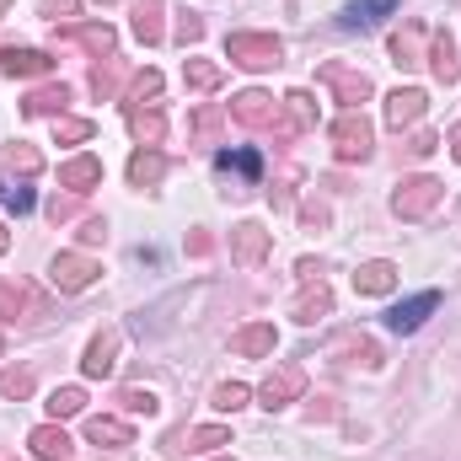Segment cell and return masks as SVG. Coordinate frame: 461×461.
<instances>
[{
  "instance_id": "cell-1",
  "label": "cell",
  "mask_w": 461,
  "mask_h": 461,
  "mask_svg": "<svg viewBox=\"0 0 461 461\" xmlns=\"http://www.w3.org/2000/svg\"><path fill=\"white\" fill-rule=\"evenodd\" d=\"M226 59L241 70H274L285 59V43L274 32H230L226 38Z\"/></svg>"
},
{
  "instance_id": "cell-2",
  "label": "cell",
  "mask_w": 461,
  "mask_h": 461,
  "mask_svg": "<svg viewBox=\"0 0 461 461\" xmlns=\"http://www.w3.org/2000/svg\"><path fill=\"white\" fill-rule=\"evenodd\" d=\"M230 118H236V123H247V129H274L279 140H290V134H295V129H290V118L279 113V103H274L268 92H258V86H252V92H241V97H230Z\"/></svg>"
},
{
  "instance_id": "cell-3",
  "label": "cell",
  "mask_w": 461,
  "mask_h": 461,
  "mask_svg": "<svg viewBox=\"0 0 461 461\" xmlns=\"http://www.w3.org/2000/svg\"><path fill=\"white\" fill-rule=\"evenodd\" d=\"M440 199H446V183H435V177H402L397 194H392V210L402 221H424V215L440 210Z\"/></svg>"
},
{
  "instance_id": "cell-4",
  "label": "cell",
  "mask_w": 461,
  "mask_h": 461,
  "mask_svg": "<svg viewBox=\"0 0 461 461\" xmlns=\"http://www.w3.org/2000/svg\"><path fill=\"white\" fill-rule=\"evenodd\" d=\"M328 134H333V156H339V161H365L370 145H375V129H370V118L359 113V108L339 113Z\"/></svg>"
},
{
  "instance_id": "cell-5",
  "label": "cell",
  "mask_w": 461,
  "mask_h": 461,
  "mask_svg": "<svg viewBox=\"0 0 461 461\" xmlns=\"http://www.w3.org/2000/svg\"><path fill=\"white\" fill-rule=\"evenodd\" d=\"M97 274H103V263H97L92 252H59V258L49 263V279H54V290H65V295L86 290Z\"/></svg>"
},
{
  "instance_id": "cell-6",
  "label": "cell",
  "mask_w": 461,
  "mask_h": 461,
  "mask_svg": "<svg viewBox=\"0 0 461 461\" xmlns=\"http://www.w3.org/2000/svg\"><path fill=\"white\" fill-rule=\"evenodd\" d=\"M317 81L344 103V113H348V108H359V103L370 97V76H365V70H354V65H339V59H333V65H322V70H317Z\"/></svg>"
},
{
  "instance_id": "cell-7",
  "label": "cell",
  "mask_w": 461,
  "mask_h": 461,
  "mask_svg": "<svg viewBox=\"0 0 461 461\" xmlns=\"http://www.w3.org/2000/svg\"><path fill=\"white\" fill-rule=\"evenodd\" d=\"M215 446H230V429H221V424H204V429H172L167 440H161V451L172 461L194 456V451H215Z\"/></svg>"
},
{
  "instance_id": "cell-8",
  "label": "cell",
  "mask_w": 461,
  "mask_h": 461,
  "mask_svg": "<svg viewBox=\"0 0 461 461\" xmlns=\"http://www.w3.org/2000/svg\"><path fill=\"white\" fill-rule=\"evenodd\" d=\"M215 167H221L226 177H236V183H230V194H247V188H252V183L263 177V156H258L252 145H236V150H221V156H215Z\"/></svg>"
},
{
  "instance_id": "cell-9",
  "label": "cell",
  "mask_w": 461,
  "mask_h": 461,
  "mask_svg": "<svg viewBox=\"0 0 461 461\" xmlns=\"http://www.w3.org/2000/svg\"><path fill=\"white\" fill-rule=\"evenodd\" d=\"M301 392H306V370H301V365H279V370L263 381V392H258V397H263V408L274 413V408H290Z\"/></svg>"
},
{
  "instance_id": "cell-10",
  "label": "cell",
  "mask_w": 461,
  "mask_h": 461,
  "mask_svg": "<svg viewBox=\"0 0 461 461\" xmlns=\"http://www.w3.org/2000/svg\"><path fill=\"white\" fill-rule=\"evenodd\" d=\"M268 247H274V236L258 226V221H241V226L230 230V258H236L241 268H258V263L268 258Z\"/></svg>"
},
{
  "instance_id": "cell-11",
  "label": "cell",
  "mask_w": 461,
  "mask_h": 461,
  "mask_svg": "<svg viewBox=\"0 0 461 461\" xmlns=\"http://www.w3.org/2000/svg\"><path fill=\"white\" fill-rule=\"evenodd\" d=\"M435 306H440V290H419L413 301H397V306L386 312V328H392V333H419Z\"/></svg>"
},
{
  "instance_id": "cell-12",
  "label": "cell",
  "mask_w": 461,
  "mask_h": 461,
  "mask_svg": "<svg viewBox=\"0 0 461 461\" xmlns=\"http://www.w3.org/2000/svg\"><path fill=\"white\" fill-rule=\"evenodd\" d=\"M59 38H65V43H81L92 59H113V43H118V32L108 22H76V27H65Z\"/></svg>"
},
{
  "instance_id": "cell-13",
  "label": "cell",
  "mask_w": 461,
  "mask_h": 461,
  "mask_svg": "<svg viewBox=\"0 0 461 461\" xmlns=\"http://www.w3.org/2000/svg\"><path fill=\"white\" fill-rule=\"evenodd\" d=\"M118 344H123V333L118 328H103L92 344H86V359H81V370L92 375V381H103V375H113L118 365Z\"/></svg>"
},
{
  "instance_id": "cell-14",
  "label": "cell",
  "mask_w": 461,
  "mask_h": 461,
  "mask_svg": "<svg viewBox=\"0 0 461 461\" xmlns=\"http://www.w3.org/2000/svg\"><path fill=\"white\" fill-rule=\"evenodd\" d=\"M424 108H429V92H424V86H397V92L386 97V123H392V129H408V123L424 118Z\"/></svg>"
},
{
  "instance_id": "cell-15",
  "label": "cell",
  "mask_w": 461,
  "mask_h": 461,
  "mask_svg": "<svg viewBox=\"0 0 461 461\" xmlns=\"http://www.w3.org/2000/svg\"><path fill=\"white\" fill-rule=\"evenodd\" d=\"M328 312H333V290H328L322 279H312V285H306V290L295 295V306H290V317H295L301 328H312V322H322Z\"/></svg>"
},
{
  "instance_id": "cell-16",
  "label": "cell",
  "mask_w": 461,
  "mask_h": 461,
  "mask_svg": "<svg viewBox=\"0 0 461 461\" xmlns=\"http://www.w3.org/2000/svg\"><path fill=\"white\" fill-rule=\"evenodd\" d=\"M0 70L27 81V76H49V70H54V59H49L43 49H16V43H11V49H0Z\"/></svg>"
},
{
  "instance_id": "cell-17",
  "label": "cell",
  "mask_w": 461,
  "mask_h": 461,
  "mask_svg": "<svg viewBox=\"0 0 461 461\" xmlns=\"http://www.w3.org/2000/svg\"><path fill=\"white\" fill-rule=\"evenodd\" d=\"M429 70H435L440 86L461 81V54H456V38H451V32H435V43H429Z\"/></svg>"
},
{
  "instance_id": "cell-18",
  "label": "cell",
  "mask_w": 461,
  "mask_h": 461,
  "mask_svg": "<svg viewBox=\"0 0 461 461\" xmlns=\"http://www.w3.org/2000/svg\"><path fill=\"white\" fill-rule=\"evenodd\" d=\"M161 177H167V156H161L156 145H140V150L129 156V183H134V188H156Z\"/></svg>"
},
{
  "instance_id": "cell-19",
  "label": "cell",
  "mask_w": 461,
  "mask_h": 461,
  "mask_svg": "<svg viewBox=\"0 0 461 461\" xmlns=\"http://www.w3.org/2000/svg\"><path fill=\"white\" fill-rule=\"evenodd\" d=\"M354 290H359V295H386V290H397V263H386V258L359 263V268H354Z\"/></svg>"
},
{
  "instance_id": "cell-20",
  "label": "cell",
  "mask_w": 461,
  "mask_h": 461,
  "mask_svg": "<svg viewBox=\"0 0 461 461\" xmlns=\"http://www.w3.org/2000/svg\"><path fill=\"white\" fill-rule=\"evenodd\" d=\"M392 11H397V0H348V5H344V27L370 32V27H381Z\"/></svg>"
},
{
  "instance_id": "cell-21",
  "label": "cell",
  "mask_w": 461,
  "mask_h": 461,
  "mask_svg": "<svg viewBox=\"0 0 461 461\" xmlns=\"http://www.w3.org/2000/svg\"><path fill=\"white\" fill-rule=\"evenodd\" d=\"M59 183H65L70 194H92V188L103 183V161H97V156H76V161L59 167Z\"/></svg>"
},
{
  "instance_id": "cell-22",
  "label": "cell",
  "mask_w": 461,
  "mask_h": 461,
  "mask_svg": "<svg viewBox=\"0 0 461 461\" xmlns=\"http://www.w3.org/2000/svg\"><path fill=\"white\" fill-rule=\"evenodd\" d=\"M161 16H167V0H140V5H134V22H129V27H134V38L156 49V43L167 38V27H161Z\"/></svg>"
},
{
  "instance_id": "cell-23",
  "label": "cell",
  "mask_w": 461,
  "mask_h": 461,
  "mask_svg": "<svg viewBox=\"0 0 461 461\" xmlns=\"http://www.w3.org/2000/svg\"><path fill=\"white\" fill-rule=\"evenodd\" d=\"M274 322H252V328H241V333H230V354H247V359H263V354H274Z\"/></svg>"
},
{
  "instance_id": "cell-24",
  "label": "cell",
  "mask_w": 461,
  "mask_h": 461,
  "mask_svg": "<svg viewBox=\"0 0 461 461\" xmlns=\"http://www.w3.org/2000/svg\"><path fill=\"white\" fill-rule=\"evenodd\" d=\"M27 446H32V456L38 461H65L70 456V435H65L59 424H38V429L27 435Z\"/></svg>"
},
{
  "instance_id": "cell-25",
  "label": "cell",
  "mask_w": 461,
  "mask_h": 461,
  "mask_svg": "<svg viewBox=\"0 0 461 461\" xmlns=\"http://www.w3.org/2000/svg\"><path fill=\"white\" fill-rule=\"evenodd\" d=\"M86 440H92V446H129L134 429H129L123 419H113V413H97V419H86Z\"/></svg>"
},
{
  "instance_id": "cell-26",
  "label": "cell",
  "mask_w": 461,
  "mask_h": 461,
  "mask_svg": "<svg viewBox=\"0 0 461 461\" xmlns=\"http://www.w3.org/2000/svg\"><path fill=\"white\" fill-rule=\"evenodd\" d=\"M129 134H134L140 145H161V140H167V118L156 113V108H150V113H145V108H129Z\"/></svg>"
},
{
  "instance_id": "cell-27",
  "label": "cell",
  "mask_w": 461,
  "mask_h": 461,
  "mask_svg": "<svg viewBox=\"0 0 461 461\" xmlns=\"http://www.w3.org/2000/svg\"><path fill=\"white\" fill-rule=\"evenodd\" d=\"M65 103H70V92H65V86H38V92L22 103V113H27V118H49V113H65Z\"/></svg>"
},
{
  "instance_id": "cell-28",
  "label": "cell",
  "mask_w": 461,
  "mask_h": 461,
  "mask_svg": "<svg viewBox=\"0 0 461 461\" xmlns=\"http://www.w3.org/2000/svg\"><path fill=\"white\" fill-rule=\"evenodd\" d=\"M150 97H161V70H134L129 97H123V113H129V108H145Z\"/></svg>"
},
{
  "instance_id": "cell-29",
  "label": "cell",
  "mask_w": 461,
  "mask_h": 461,
  "mask_svg": "<svg viewBox=\"0 0 461 461\" xmlns=\"http://www.w3.org/2000/svg\"><path fill=\"white\" fill-rule=\"evenodd\" d=\"M5 167H11L16 177H38V172H43V156H38L32 145L16 140V145H5Z\"/></svg>"
},
{
  "instance_id": "cell-30",
  "label": "cell",
  "mask_w": 461,
  "mask_h": 461,
  "mask_svg": "<svg viewBox=\"0 0 461 461\" xmlns=\"http://www.w3.org/2000/svg\"><path fill=\"white\" fill-rule=\"evenodd\" d=\"M221 81H226V70H221L215 59H188V86H194V92H215Z\"/></svg>"
},
{
  "instance_id": "cell-31",
  "label": "cell",
  "mask_w": 461,
  "mask_h": 461,
  "mask_svg": "<svg viewBox=\"0 0 461 461\" xmlns=\"http://www.w3.org/2000/svg\"><path fill=\"white\" fill-rule=\"evenodd\" d=\"M86 408V392L81 386H59L54 397H49V419H76Z\"/></svg>"
},
{
  "instance_id": "cell-32",
  "label": "cell",
  "mask_w": 461,
  "mask_h": 461,
  "mask_svg": "<svg viewBox=\"0 0 461 461\" xmlns=\"http://www.w3.org/2000/svg\"><path fill=\"white\" fill-rule=\"evenodd\" d=\"M118 408H123V413H145V419H150V413H161L156 392H145V386H123V392H118Z\"/></svg>"
},
{
  "instance_id": "cell-33",
  "label": "cell",
  "mask_w": 461,
  "mask_h": 461,
  "mask_svg": "<svg viewBox=\"0 0 461 461\" xmlns=\"http://www.w3.org/2000/svg\"><path fill=\"white\" fill-rule=\"evenodd\" d=\"M419 38H424V27H408V32H397L392 38V59L408 70V65H419Z\"/></svg>"
},
{
  "instance_id": "cell-34",
  "label": "cell",
  "mask_w": 461,
  "mask_h": 461,
  "mask_svg": "<svg viewBox=\"0 0 461 461\" xmlns=\"http://www.w3.org/2000/svg\"><path fill=\"white\" fill-rule=\"evenodd\" d=\"M285 108H290V129H295V134L317 123V108H312V97H306V92H290V97H285Z\"/></svg>"
},
{
  "instance_id": "cell-35",
  "label": "cell",
  "mask_w": 461,
  "mask_h": 461,
  "mask_svg": "<svg viewBox=\"0 0 461 461\" xmlns=\"http://www.w3.org/2000/svg\"><path fill=\"white\" fill-rule=\"evenodd\" d=\"M0 397H32V370H0Z\"/></svg>"
},
{
  "instance_id": "cell-36",
  "label": "cell",
  "mask_w": 461,
  "mask_h": 461,
  "mask_svg": "<svg viewBox=\"0 0 461 461\" xmlns=\"http://www.w3.org/2000/svg\"><path fill=\"white\" fill-rule=\"evenodd\" d=\"M16 312H27V290H22V285H11V279H0V317H5V322H16Z\"/></svg>"
},
{
  "instance_id": "cell-37",
  "label": "cell",
  "mask_w": 461,
  "mask_h": 461,
  "mask_svg": "<svg viewBox=\"0 0 461 461\" xmlns=\"http://www.w3.org/2000/svg\"><path fill=\"white\" fill-rule=\"evenodd\" d=\"M247 397H252V392H247L241 381H226V386H215V408H221V413H236Z\"/></svg>"
},
{
  "instance_id": "cell-38",
  "label": "cell",
  "mask_w": 461,
  "mask_h": 461,
  "mask_svg": "<svg viewBox=\"0 0 461 461\" xmlns=\"http://www.w3.org/2000/svg\"><path fill=\"white\" fill-rule=\"evenodd\" d=\"M118 76H123V70H118L113 59H108V65H97V70H92V92H97V97H113V92H118Z\"/></svg>"
},
{
  "instance_id": "cell-39",
  "label": "cell",
  "mask_w": 461,
  "mask_h": 461,
  "mask_svg": "<svg viewBox=\"0 0 461 461\" xmlns=\"http://www.w3.org/2000/svg\"><path fill=\"white\" fill-rule=\"evenodd\" d=\"M54 134H59L65 145H81V140H92V123H86V118H59Z\"/></svg>"
},
{
  "instance_id": "cell-40",
  "label": "cell",
  "mask_w": 461,
  "mask_h": 461,
  "mask_svg": "<svg viewBox=\"0 0 461 461\" xmlns=\"http://www.w3.org/2000/svg\"><path fill=\"white\" fill-rule=\"evenodd\" d=\"M199 38H204V22H199L194 11H183V16H177V43H199Z\"/></svg>"
},
{
  "instance_id": "cell-41",
  "label": "cell",
  "mask_w": 461,
  "mask_h": 461,
  "mask_svg": "<svg viewBox=\"0 0 461 461\" xmlns=\"http://www.w3.org/2000/svg\"><path fill=\"white\" fill-rule=\"evenodd\" d=\"M0 199H5L16 215H27V210H32V188H22V183H16V188H0Z\"/></svg>"
},
{
  "instance_id": "cell-42",
  "label": "cell",
  "mask_w": 461,
  "mask_h": 461,
  "mask_svg": "<svg viewBox=\"0 0 461 461\" xmlns=\"http://www.w3.org/2000/svg\"><path fill=\"white\" fill-rule=\"evenodd\" d=\"M435 150H440L435 134H413V140H408V156H413V161H424V156H435Z\"/></svg>"
},
{
  "instance_id": "cell-43",
  "label": "cell",
  "mask_w": 461,
  "mask_h": 461,
  "mask_svg": "<svg viewBox=\"0 0 461 461\" xmlns=\"http://www.w3.org/2000/svg\"><path fill=\"white\" fill-rule=\"evenodd\" d=\"M221 108H199V113H194V129H199V134H204V140H210V134H215V129H221Z\"/></svg>"
},
{
  "instance_id": "cell-44",
  "label": "cell",
  "mask_w": 461,
  "mask_h": 461,
  "mask_svg": "<svg viewBox=\"0 0 461 461\" xmlns=\"http://www.w3.org/2000/svg\"><path fill=\"white\" fill-rule=\"evenodd\" d=\"M97 241H108V226L103 221H86L81 226V247H97Z\"/></svg>"
},
{
  "instance_id": "cell-45",
  "label": "cell",
  "mask_w": 461,
  "mask_h": 461,
  "mask_svg": "<svg viewBox=\"0 0 461 461\" xmlns=\"http://www.w3.org/2000/svg\"><path fill=\"white\" fill-rule=\"evenodd\" d=\"M59 11L70 16V11H76V0H43V16H54V22H59Z\"/></svg>"
},
{
  "instance_id": "cell-46",
  "label": "cell",
  "mask_w": 461,
  "mask_h": 461,
  "mask_svg": "<svg viewBox=\"0 0 461 461\" xmlns=\"http://www.w3.org/2000/svg\"><path fill=\"white\" fill-rule=\"evenodd\" d=\"M451 156H456V161H461V123H456V129H451Z\"/></svg>"
},
{
  "instance_id": "cell-47",
  "label": "cell",
  "mask_w": 461,
  "mask_h": 461,
  "mask_svg": "<svg viewBox=\"0 0 461 461\" xmlns=\"http://www.w3.org/2000/svg\"><path fill=\"white\" fill-rule=\"evenodd\" d=\"M5 247H11V230L0 226V252H5Z\"/></svg>"
},
{
  "instance_id": "cell-48",
  "label": "cell",
  "mask_w": 461,
  "mask_h": 461,
  "mask_svg": "<svg viewBox=\"0 0 461 461\" xmlns=\"http://www.w3.org/2000/svg\"><path fill=\"white\" fill-rule=\"evenodd\" d=\"M5 11H11V0H0V16H5Z\"/></svg>"
},
{
  "instance_id": "cell-49",
  "label": "cell",
  "mask_w": 461,
  "mask_h": 461,
  "mask_svg": "<svg viewBox=\"0 0 461 461\" xmlns=\"http://www.w3.org/2000/svg\"><path fill=\"white\" fill-rule=\"evenodd\" d=\"M103 5H118V0H103Z\"/></svg>"
},
{
  "instance_id": "cell-50",
  "label": "cell",
  "mask_w": 461,
  "mask_h": 461,
  "mask_svg": "<svg viewBox=\"0 0 461 461\" xmlns=\"http://www.w3.org/2000/svg\"><path fill=\"white\" fill-rule=\"evenodd\" d=\"M0 461H11V456H5V451H0Z\"/></svg>"
},
{
  "instance_id": "cell-51",
  "label": "cell",
  "mask_w": 461,
  "mask_h": 461,
  "mask_svg": "<svg viewBox=\"0 0 461 461\" xmlns=\"http://www.w3.org/2000/svg\"><path fill=\"white\" fill-rule=\"evenodd\" d=\"M221 461H230V456H221Z\"/></svg>"
}]
</instances>
